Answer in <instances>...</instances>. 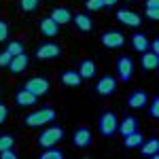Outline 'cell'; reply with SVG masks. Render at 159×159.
I'll return each mask as SVG.
<instances>
[{
  "label": "cell",
  "instance_id": "10",
  "mask_svg": "<svg viewBox=\"0 0 159 159\" xmlns=\"http://www.w3.org/2000/svg\"><path fill=\"white\" fill-rule=\"evenodd\" d=\"M72 144L76 148H87L91 144V129L89 127H76L72 134Z\"/></svg>",
  "mask_w": 159,
  "mask_h": 159
},
{
  "label": "cell",
  "instance_id": "38",
  "mask_svg": "<svg viewBox=\"0 0 159 159\" xmlns=\"http://www.w3.org/2000/svg\"><path fill=\"white\" fill-rule=\"evenodd\" d=\"M125 2H132V0H125Z\"/></svg>",
  "mask_w": 159,
  "mask_h": 159
},
{
  "label": "cell",
  "instance_id": "11",
  "mask_svg": "<svg viewBox=\"0 0 159 159\" xmlns=\"http://www.w3.org/2000/svg\"><path fill=\"white\" fill-rule=\"evenodd\" d=\"M28 66H30V60H28V55L25 53H19V55H13L11 61H9V70L13 74H21L24 70H28Z\"/></svg>",
  "mask_w": 159,
  "mask_h": 159
},
{
  "label": "cell",
  "instance_id": "20",
  "mask_svg": "<svg viewBox=\"0 0 159 159\" xmlns=\"http://www.w3.org/2000/svg\"><path fill=\"white\" fill-rule=\"evenodd\" d=\"M72 21H74V28H76L79 32H89V30L93 28L89 15H85V13H76V15H72Z\"/></svg>",
  "mask_w": 159,
  "mask_h": 159
},
{
  "label": "cell",
  "instance_id": "19",
  "mask_svg": "<svg viewBox=\"0 0 159 159\" xmlns=\"http://www.w3.org/2000/svg\"><path fill=\"white\" fill-rule=\"evenodd\" d=\"M138 129V119L136 117H125L123 121H119V125H117V132L121 136H127V134H132V132H136Z\"/></svg>",
  "mask_w": 159,
  "mask_h": 159
},
{
  "label": "cell",
  "instance_id": "32",
  "mask_svg": "<svg viewBox=\"0 0 159 159\" xmlns=\"http://www.w3.org/2000/svg\"><path fill=\"white\" fill-rule=\"evenodd\" d=\"M0 159H17V153L13 148H4V151H0Z\"/></svg>",
  "mask_w": 159,
  "mask_h": 159
},
{
  "label": "cell",
  "instance_id": "6",
  "mask_svg": "<svg viewBox=\"0 0 159 159\" xmlns=\"http://www.w3.org/2000/svg\"><path fill=\"white\" fill-rule=\"evenodd\" d=\"M100 43H102L106 49H119V47L125 45V36H123L119 30H106V32H102Z\"/></svg>",
  "mask_w": 159,
  "mask_h": 159
},
{
  "label": "cell",
  "instance_id": "13",
  "mask_svg": "<svg viewBox=\"0 0 159 159\" xmlns=\"http://www.w3.org/2000/svg\"><path fill=\"white\" fill-rule=\"evenodd\" d=\"M127 106L129 108H144L147 106V91H142V89H136V91H132L129 96H127Z\"/></svg>",
  "mask_w": 159,
  "mask_h": 159
},
{
  "label": "cell",
  "instance_id": "5",
  "mask_svg": "<svg viewBox=\"0 0 159 159\" xmlns=\"http://www.w3.org/2000/svg\"><path fill=\"white\" fill-rule=\"evenodd\" d=\"M24 89H28L30 93H34L36 98H40V96H47V93H49L51 85H49V81L43 79V76H32V79L25 81Z\"/></svg>",
  "mask_w": 159,
  "mask_h": 159
},
{
  "label": "cell",
  "instance_id": "25",
  "mask_svg": "<svg viewBox=\"0 0 159 159\" xmlns=\"http://www.w3.org/2000/svg\"><path fill=\"white\" fill-rule=\"evenodd\" d=\"M7 51L11 53V57L13 55H19V53H25L21 40H9V43H7Z\"/></svg>",
  "mask_w": 159,
  "mask_h": 159
},
{
  "label": "cell",
  "instance_id": "15",
  "mask_svg": "<svg viewBox=\"0 0 159 159\" xmlns=\"http://www.w3.org/2000/svg\"><path fill=\"white\" fill-rule=\"evenodd\" d=\"M49 17L57 25H66V24H70V21H72V13L68 11V9H64V7H55V9L51 11Z\"/></svg>",
  "mask_w": 159,
  "mask_h": 159
},
{
  "label": "cell",
  "instance_id": "29",
  "mask_svg": "<svg viewBox=\"0 0 159 159\" xmlns=\"http://www.w3.org/2000/svg\"><path fill=\"white\" fill-rule=\"evenodd\" d=\"M7 40H9V24L0 19V43H7Z\"/></svg>",
  "mask_w": 159,
  "mask_h": 159
},
{
  "label": "cell",
  "instance_id": "1",
  "mask_svg": "<svg viewBox=\"0 0 159 159\" xmlns=\"http://www.w3.org/2000/svg\"><path fill=\"white\" fill-rule=\"evenodd\" d=\"M55 110L51 108V106H45V108H38V110H32V112H28L24 119V125L28 127H45L47 123H51L55 119Z\"/></svg>",
  "mask_w": 159,
  "mask_h": 159
},
{
  "label": "cell",
  "instance_id": "36",
  "mask_svg": "<svg viewBox=\"0 0 159 159\" xmlns=\"http://www.w3.org/2000/svg\"><path fill=\"white\" fill-rule=\"evenodd\" d=\"M144 9H159V0H147Z\"/></svg>",
  "mask_w": 159,
  "mask_h": 159
},
{
  "label": "cell",
  "instance_id": "34",
  "mask_svg": "<svg viewBox=\"0 0 159 159\" xmlns=\"http://www.w3.org/2000/svg\"><path fill=\"white\" fill-rule=\"evenodd\" d=\"M148 51H153V53H159V38H153V40H148Z\"/></svg>",
  "mask_w": 159,
  "mask_h": 159
},
{
  "label": "cell",
  "instance_id": "18",
  "mask_svg": "<svg viewBox=\"0 0 159 159\" xmlns=\"http://www.w3.org/2000/svg\"><path fill=\"white\" fill-rule=\"evenodd\" d=\"M140 64L144 70H157L159 68V53H153V51H144L142 57H140Z\"/></svg>",
  "mask_w": 159,
  "mask_h": 159
},
{
  "label": "cell",
  "instance_id": "27",
  "mask_svg": "<svg viewBox=\"0 0 159 159\" xmlns=\"http://www.w3.org/2000/svg\"><path fill=\"white\" fill-rule=\"evenodd\" d=\"M15 144V138L11 134H0V151H4V148H13Z\"/></svg>",
  "mask_w": 159,
  "mask_h": 159
},
{
  "label": "cell",
  "instance_id": "2",
  "mask_svg": "<svg viewBox=\"0 0 159 159\" xmlns=\"http://www.w3.org/2000/svg\"><path fill=\"white\" fill-rule=\"evenodd\" d=\"M117 125H119V119H117V115L115 112H102L100 115V121H98V132L104 138H112V136L117 134Z\"/></svg>",
  "mask_w": 159,
  "mask_h": 159
},
{
  "label": "cell",
  "instance_id": "14",
  "mask_svg": "<svg viewBox=\"0 0 159 159\" xmlns=\"http://www.w3.org/2000/svg\"><path fill=\"white\" fill-rule=\"evenodd\" d=\"M76 72L81 74V79H83V81H87V79H93V76H96V72H98L96 61L89 60V57H85V60L79 64V70H76Z\"/></svg>",
  "mask_w": 159,
  "mask_h": 159
},
{
  "label": "cell",
  "instance_id": "9",
  "mask_svg": "<svg viewBox=\"0 0 159 159\" xmlns=\"http://www.w3.org/2000/svg\"><path fill=\"white\" fill-rule=\"evenodd\" d=\"M117 21L123 25H127V28H140L142 25V19H140V15L134 11H129V9H119L117 11Z\"/></svg>",
  "mask_w": 159,
  "mask_h": 159
},
{
  "label": "cell",
  "instance_id": "7",
  "mask_svg": "<svg viewBox=\"0 0 159 159\" xmlns=\"http://www.w3.org/2000/svg\"><path fill=\"white\" fill-rule=\"evenodd\" d=\"M117 91V79L110 76V74H104L100 76V81L96 83V93L100 98H106V96H112Z\"/></svg>",
  "mask_w": 159,
  "mask_h": 159
},
{
  "label": "cell",
  "instance_id": "26",
  "mask_svg": "<svg viewBox=\"0 0 159 159\" xmlns=\"http://www.w3.org/2000/svg\"><path fill=\"white\" fill-rule=\"evenodd\" d=\"M38 2H40V0H19V7H21L25 13H34L38 9Z\"/></svg>",
  "mask_w": 159,
  "mask_h": 159
},
{
  "label": "cell",
  "instance_id": "17",
  "mask_svg": "<svg viewBox=\"0 0 159 159\" xmlns=\"http://www.w3.org/2000/svg\"><path fill=\"white\" fill-rule=\"evenodd\" d=\"M60 83L66 87H79L83 83V79H81V74L76 72V70H66V72L60 74Z\"/></svg>",
  "mask_w": 159,
  "mask_h": 159
},
{
  "label": "cell",
  "instance_id": "30",
  "mask_svg": "<svg viewBox=\"0 0 159 159\" xmlns=\"http://www.w3.org/2000/svg\"><path fill=\"white\" fill-rule=\"evenodd\" d=\"M148 115H151L153 119H157V117H159V98H153V100H151V106H148Z\"/></svg>",
  "mask_w": 159,
  "mask_h": 159
},
{
  "label": "cell",
  "instance_id": "24",
  "mask_svg": "<svg viewBox=\"0 0 159 159\" xmlns=\"http://www.w3.org/2000/svg\"><path fill=\"white\" fill-rule=\"evenodd\" d=\"M40 159H64V151H60L55 147H47V148H43Z\"/></svg>",
  "mask_w": 159,
  "mask_h": 159
},
{
  "label": "cell",
  "instance_id": "8",
  "mask_svg": "<svg viewBox=\"0 0 159 159\" xmlns=\"http://www.w3.org/2000/svg\"><path fill=\"white\" fill-rule=\"evenodd\" d=\"M34 55H36L38 60H43V61L45 60H57V57L61 55V47L57 45V43H45V45H40V47L36 49Z\"/></svg>",
  "mask_w": 159,
  "mask_h": 159
},
{
  "label": "cell",
  "instance_id": "33",
  "mask_svg": "<svg viewBox=\"0 0 159 159\" xmlns=\"http://www.w3.org/2000/svg\"><path fill=\"white\" fill-rule=\"evenodd\" d=\"M144 13H147V17L151 21H157L159 19V9H144Z\"/></svg>",
  "mask_w": 159,
  "mask_h": 159
},
{
  "label": "cell",
  "instance_id": "21",
  "mask_svg": "<svg viewBox=\"0 0 159 159\" xmlns=\"http://www.w3.org/2000/svg\"><path fill=\"white\" fill-rule=\"evenodd\" d=\"M140 153L144 155V157H157V151H159V140L157 138H148L147 142H142L140 144Z\"/></svg>",
  "mask_w": 159,
  "mask_h": 159
},
{
  "label": "cell",
  "instance_id": "4",
  "mask_svg": "<svg viewBox=\"0 0 159 159\" xmlns=\"http://www.w3.org/2000/svg\"><path fill=\"white\" fill-rule=\"evenodd\" d=\"M134 60L129 55H119L117 57V81L121 83H129L134 76Z\"/></svg>",
  "mask_w": 159,
  "mask_h": 159
},
{
  "label": "cell",
  "instance_id": "22",
  "mask_svg": "<svg viewBox=\"0 0 159 159\" xmlns=\"http://www.w3.org/2000/svg\"><path fill=\"white\" fill-rule=\"evenodd\" d=\"M142 142H144V136L140 134L138 129L132 132V134H127V136H123V147L125 148H138Z\"/></svg>",
  "mask_w": 159,
  "mask_h": 159
},
{
  "label": "cell",
  "instance_id": "23",
  "mask_svg": "<svg viewBox=\"0 0 159 159\" xmlns=\"http://www.w3.org/2000/svg\"><path fill=\"white\" fill-rule=\"evenodd\" d=\"M129 43H132V47H134L138 53H144L148 49V38L144 34H140V32H136L134 36L129 38Z\"/></svg>",
  "mask_w": 159,
  "mask_h": 159
},
{
  "label": "cell",
  "instance_id": "35",
  "mask_svg": "<svg viewBox=\"0 0 159 159\" xmlns=\"http://www.w3.org/2000/svg\"><path fill=\"white\" fill-rule=\"evenodd\" d=\"M7 117H9V108H7L4 104H0V125L7 121Z\"/></svg>",
  "mask_w": 159,
  "mask_h": 159
},
{
  "label": "cell",
  "instance_id": "12",
  "mask_svg": "<svg viewBox=\"0 0 159 159\" xmlns=\"http://www.w3.org/2000/svg\"><path fill=\"white\" fill-rule=\"evenodd\" d=\"M38 30H40V34H43V36L53 38V36H57V32H60V25L55 24L51 17H43V19L38 21Z\"/></svg>",
  "mask_w": 159,
  "mask_h": 159
},
{
  "label": "cell",
  "instance_id": "31",
  "mask_svg": "<svg viewBox=\"0 0 159 159\" xmlns=\"http://www.w3.org/2000/svg\"><path fill=\"white\" fill-rule=\"evenodd\" d=\"M9 61H11V53L4 49V51H0V68H7L9 66Z\"/></svg>",
  "mask_w": 159,
  "mask_h": 159
},
{
  "label": "cell",
  "instance_id": "37",
  "mask_svg": "<svg viewBox=\"0 0 159 159\" xmlns=\"http://www.w3.org/2000/svg\"><path fill=\"white\" fill-rule=\"evenodd\" d=\"M119 0H104V7H115Z\"/></svg>",
  "mask_w": 159,
  "mask_h": 159
},
{
  "label": "cell",
  "instance_id": "3",
  "mask_svg": "<svg viewBox=\"0 0 159 159\" xmlns=\"http://www.w3.org/2000/svg\"><path fill=\"white\" fill-rule=\"evenodd\" d=\"M61 138H64V129L57 127V125H51V127H45V129L38 134V144L43 148L55 147L57 142H61Z\"/></svg>",
  "mask_w": 159,
  "mask_h": 159
},
{
  "label": "cell",
  "instance_id": "28",
  "mask_svg": "<svg viewBox=\"0 0 159 159\" xmlns=\"http://www.w3.org/2000/svg\"><path fill=\"white\" fill-rule=\"evenodd\" d=\"M85 9H87V11H91V13H93V11L98 13V11L104 9V0H87V2H85Z\"/></svg>",
  "mask_w": 159,
  "mask_h": 159
},
{
  "label": "cell",
  "instance_id": "16",
  "mask_svg": "<svg viewBox=\"0 0 159 159\" xmlns=\"http://www.w3.org/2000/svg\"><path fill=\"white\" fill-rule=\"evenodd\" d=\"M36 100H38L36 96H34V93H30V91H28V89H24V87L15 93V102H17L19 106H24V108L34 106V104H36Z\"/></svg>",
  "mask_w": 159,
  "mask_h": 159
}]
</instances>
